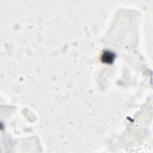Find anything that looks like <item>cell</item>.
<instances>
[{"instance_id": "obj_1", "label": "cell", "mask_w": 153, "mask_h": 153, "mask_svg": "<svg viewBox=\"0 0 153 153\" xmlns=\"http://www.w3.org/2000/svg\"><path fill=\"white\" fill-rule=\"evenodd\" d=\"M114 59V54L109 51H105L102 56V60L107 63L112 62Z\"/></svg>"}]
</instances>
